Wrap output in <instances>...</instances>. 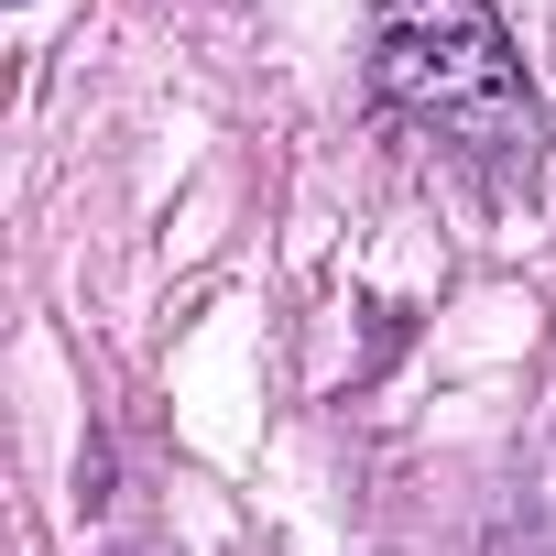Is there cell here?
Here are the masks:
<instances>
[{"mask_svg": "<svg viewBox=\"0 0 556 556\" xmlns=\"http://www.w3.org/2000/svg\"><path fill=\"white\" fill-rule=\"evenodd\" d=\"M371 99L469 164L491 197H534L545 110L491 0H371Z\"/></svg>", "mask_w": 556, "mask_h": 556, "instance_id": "6da1fadb", "label": "cell"}]
</instances>
